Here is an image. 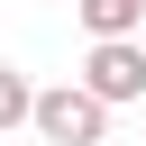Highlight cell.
<instances>
[{
	"mask_svg": "<svg viewBox=\"0 0 146 146\" xmlns=\"http://www.w3.org/2000/svg\"><path fill=\"white\" fill-rule=\"evenodd\" d=\"M27 128H36L46 146H100V137H110V100H91L82 82H46L36 110H27Z\"/></svg>",
	"mask_w": 146,
	"mask_h": 146,
	"instance_id": "obj_1",
	"label": "cell"
},
{
	"mask_svg": "<svg viewBox=\"0 0 146 146\" xmlns=\"http://www.w3.org/2000/svg\"><path fill=\"white\" fill-rule=\"evenodd\" d=\"M73 82H82L91 100H110V110L146 100V36H91V55H82Z\"/></svg>",
	"mask_w": 146,
	"mask_h": 146,
	"instance_id": "obj_2",
	"label": "cell"
},
{
	"mask_svg": "<svg viewBox=\"0 0 146 146\" xmlns=\"http://www.w3.org/2000/svg\"><path fill=\"white\" fill-rule=\"evenodd\" d=\"M73 18L91 36H146V0H73Z\"/></svg>",
	"mask_w": 146,
	"mask_h": 146,
	"instance_id": "obj_3",
	"label": "cell"
},
{
	"mask_svg": "<svg viewBox=\"0 0 146 146\" xmlns=\"http://www.w3.org/2000/svg\"><path fill=\"white\" fill-rule=\"evenodd\" d=\"M27 110H36V82H27L18 64H0V137H9V128H27Z\"/></svg>",
	"mask_w": 146,
	"mask_h": 146,
	"instance_id": "obj_4",
	"label": "cell"
}]
</instances>
